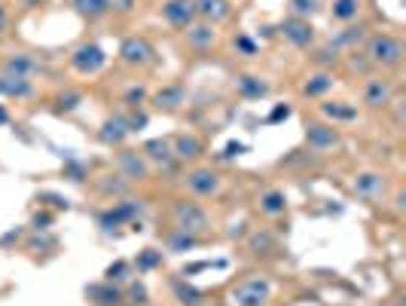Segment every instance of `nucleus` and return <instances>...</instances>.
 Listing matches in <instances>:
<instances>
[{"instance_id": "nucleus-32", "label": "nucleus", "mask_w": 406, "mask_h": 306, "mask_svg": "<svg viewBox=\"0 0 406 306\" xmlns=\"http://www.w3.org/2000/svg\"><path fill=\"white\" fill-rule=\"evenodd\" d=\"M156 264H159V255H156L153 248H147V255L137 260V266H141V270H150V266H156Z\"/></svg>"}, {"instance_id": "nucleus-31", "label": "nucleus", "mask_w": 406, "mask_h": 306, "mask_svg": "<svg viewBox=\"0 0 406 306\" xmlns=\"http://www.w3.org/2000/svg\"><path fill=\"white\" fill-rule=\"evenodd\" d=\"M193 245H195V239L189 236V233H180V236L172 239V248L174 251H187V248H193Z\"/></svg>"}, {"instance_id": "nucleus-19", "label": "nucleus", "mask_w": 406, "mask_h": 306, "mask_svg": "<svg viewBox=\"0 0 406 306\" xmlns=\"http://www.w3.org/2000/svg\"><path fill=\"white\" fill-rule=\"evenodd\" d=\"M144 156H150V160H153V162H162V166H168V162L174 160L172 141H168V138H156V141H147V144H144Z\"/></svg>"}, {"instance_id": "nucleus-33", "label": "nucleus", "mask_w": 406, "mask_h": 306, "mask_svg": "<svg viewBox=\"0 0 406 306\" xmlns=\"http://www.w3.org/2000/svg\"><path fill=\"white\" fill-rule=\"evenodd\" d=\"M178 297H180L183 303H199V291L183 288V285H178Z\"/></svg>"}, {"instance_id": "nucleus-1", "label": "nucleus", "mask_w": 406, "mask_h": 306, "mask_svg": "<svg viewBox=\"0 0 406 306\" xmlns=\"http://www.w3.org/2000/svg\"><path fill=\"white\" fill-rule=\"evenodd\" d=\"M403 55L406 49L394 34H376L366 43V62L376 64V68H397L403 62Z\"/></svg>"}, {"instance_id": "nucleus-45", "label": "nucleus", "mask_w": 406, "mask_h": 306, "mask_svg": "<svg viewBox=\"0 0 406 306\" xmlns=\"http://www.w3.org/2000/svg\"><path fill=\"white\" fill-rule=\"evenodd\" d=\"M25 6H31V0H25Z\"/></svg>"}, {"instance_id": "nucleus-40", "label": "nucleus", "mask_w": 406, "mask_h": 306, "mask_svg": "<svg viewBox=\"0 0 406 306\" xmlns=\"http://www.w3.org/2000/svg\"><path fill=\"white\" fill-rule=\"evenodd\" d=\"M77 101H80V95H68V99L62 95V107H64V110H74Z\"/></svg>"}, {"instance_id": "nucleus-9", "label": "nucleus", "mask_w": 406, "mask_h": 306, "mask_svg": "<svg viewBox=\"0 0 406 306\" xmlns=\"http://www.w3.org/2000/svg\"><path fill=\"white\" fill-rule=\"evenodd\" d=\"M162 18H165L172 28L187 31L189 25H195V6H193V0H168V3L162 6Z\"/></svg>"}, {"instance_id": "nucleus-37", "label": "nucleus", "mask_w": 406, "mask_h": 306, "mask_svg": "<svg viewBox=\"0 0 406 306\" xmlns=\"http://www.w3.org/2000/svg\"><path fill=\"white\" fill-rule=\"evenodd\" d=\"M235 47L245 52V55H254V52H257V47H254V43L247 40V37H239V40H235Z\"/></svg>"}, {"instance_id": "nucleus-8", "label": "nucleus", "mask_w": 406, "mask_h": 306, "mask_svg": "<svg viewBox=\"0 0 406 306\" xmlns=\"http://www.w3.org/2000/svg\"><path fill=\"white\" fill-rule=\"evenodd\" d=\"M281 34H284L287 43H293L297 49H309L312 43H315V28H312L309 18H287L284 25H281Z\"/></svg>"}, {"instance_id": "nucleus-30", "label": "nucleus", "mask_w": 406, "mask_h": 306, "mask_svg": "<svg viewBox=\"0 0 406 306\" xmlns=\"http://www.w3.org/2000/svg\"><path fill=\"white\" fill-rule=\"evenodd\" d=\"M364 25H357V28H349V31H345V34H339L336 37V43H342V47H349V43H355V40H361V37H364Z\"/></svg>"}, {"instance_id": "nucleus-4", "label": "nucleus", "mask_w": 406, "mask_h": 306, "mask_svg": "<svg viewBox=\"0 0 406 306\" xmlns=\"http://www.w3.org/2000/svg\"><path fill=\"white\" fill-rule=\"evenodd\" d=\"M120 58L126 64H132V68H147V64L156 62V49L147 37H128L120 47Z\"/></svg>"}, {"instance_id": "nucleus-16", "label": "nucleus", "mask_w": 406, "mask_h": 306, "mask_svg": "<svg viewBox=\"0 0 406 306\" xmlns=\"http://www.w3.org/2000/svg\"><path fill=\"white\" fill-rule=\"evenodd\" d=\"M128 135L132 132H128L126 116H113V120H107L104 123V129H101V141H107V144H122Z\"/></svg>"}, {"instance_id": "nucleus-22", "label": "nucleus", "mask_w": 406, "mask_h": 306, "mask_svg": "<svg viewBox=\"0 0 406 306\" xmlns=\"http://www.w3.org/2000/svg\"><path fill=\"white\" fill-rule=\"evenodd\" d=\"M357 12H361V0H333L330 16L336 22H355Z\"/></svg>"}, {"instance_id": "nucleus-36", "label": "nucleus", "mask_w": 406, "mask_h": 306, "mask_svg": "<svg viewBox=\"0 0 406 306\" xmlns=\"http://www.w3.org/2000/svg\"><path fill=\"white\" fill-rule=\"evenodd\" d=\"M290 116V107L287 104H281V107H275L272 114H269V123H278V120H287Z\"/></svg>"}, {"instance_id": "nucleus-38", "label": "nucleus", "mask_w": 406, "mask_h": 306, "mask_svg": "<svg viewBox=\"0 0 406 306\" xmlns=\"http://www.w3.org/2000/svg\"><path fill=\"white\" fill-rule=\"evenodd\" d=\"M144 95H147V92H144V89H141V86H137V89H128L126 101H128V104H141V101H144Z\"/></svg>"}, {"instance_id": "nucleus-7", "label": "nucleus", "mask_w": 406, "mask_h": 306, "mask_svg": "<svg viewBox=\"0 0 406 306\" xmlns=\"http://www.w3.org/2000/svg\"><path fill=\"white\" fill-rule=\"evenodd\" d=\"M187 190L199 199L217 196L220 193V175L211 172V168H195V172L187 175Z\"/></svg>"}, {"instance_id": "nucleus-6", "label": "nucleus", "mask_w": 406, "mask_h": 306, "mask_svg": "<svg viewBox=\"0 0 406 306\" xmlns=\"http://www.w3.org/2000/svg\"><path fill=\"white\" fill-rule=\"evenodd\" d=\"M70 64H74L77 74H98V71L107 64V52L101 47H95V43H83L80 49H74Z\"/></svg>"}, {"instance_id": "nucleus-44", "label": "nucleus", "mask_w": 406, "mask_h": 306, "mask_svg": "<svg viewBox=\"0 0 406 306\" xmlns=\"http://www.w3.org/2000/svg\"><path fill=\"white\" fill-rule=\"evenodd\" d=\"M3 25H6V16H3V10H0V31H3Z\"/></svg>"}, {"instance_id": "nucleus-15", "label": "nucleus", "mask_w": 406, "mask_h": 306, "mask_svg": "<svg viewBox=\"0 0 406 306\" xmlns=\"http://www.w3.org/2000/svg\"><path fill=\"white\" fill-rule=\"evenodd\" d=\"M120 172L128 181H141V178H147V162L137 153H120Z\"/></svg>"}, {"instance_id": "nucleus-20", "label": "nucleus", "mask_w": 406, "mask_h": 306, "mask_svg": "<svg viewBox=\"0 0 406 306\" xmlns=\"http://www.w3.org/2000/svg\"><path fill=\"white\" fill-rule=\"evenodd\" d=\"M183 99H187V89L180 86V83H174V86H165L162 92H156V107H165V110H178Z\"/></svg>"}, {"instance_id": "nucleus-35", "label": "nucleus", "mask_w": 406, "mask_h": 306, "mask_svg": "<svg viewBox=\"0 0 406 306\" xmlns=\"http://www.w3.org/2000/svg\"><path fill=\"white\" fill-rule=\"evenodd\" d=\"M126 270H128V264H122V260H120V264H113L107 270V279H110V282H113V279H126V276H122Z\"/></svg>"}, {"instance_id": "nucleus-39", "label": "nucleus", "mask_w": 406, "mask_h": 306, "mask_svg": "<svg viewBox=\"0 0 406 306\" xmlns=\"http://www.w3.org/2000/svg\"><path fill=\"white\" fill-rule=\"evenodd\" d=\"M144 297H147V288L144 285H132V303H144Z\"/></svg>"}, {"instance_id": "nucleus-43", "label": "nucleus", "mask_w": 406, "mask_h": 306, "mask_svg": "<svg viewBox=\"0 0 406 306\" xmlns=\"http://www.w3.org/2000/svg\"><path fill=\"white\" fill-rule=\"evenodd\" d=\"M6 120H10V116H6V110L0 107V123H6Z\"/></svg>"}, {"instance_id": "nucleus-18", "label": "nucleus", "mask_w": 406, "mask_h": 306, "mask_svg": "<svg viewBox=\"0 0 406 306\" xmlns=\"http://www.w3.org/2000/svg\"><path fill=\"white\" fill-rule=\"evenodd\" d=\"M172 151L178 160H195V156L202 153V141L195 138V135H178V138L172 141Z\"/></svg>"}, {"instance_id": "nucleus-41", "label": "nucleus", "mask_w": 406, "mask_h": 306, "mask_svg": "<svg viewBox=\"0 0 406 306\" xmlns=\"http://www.w3.org/2000/svg\"><path fill=\"white\" fill-rule=\"evenodd\" d=\"M241 151H245V144H229V147H226V153H224V156H239Z\"/></svg>"}, {"instance_id": "nucleus-5", "label": "nucleus", "mask_w": 406, "mask_h": 306, "mask_svg": "<svg viewBox=\"0 0 406 306\" xmlns=\"http://www.w3.org/2000/svg\"><path fill=\"white\" fill-rule=\"evenodd\" d=\"M361 99L370 110L388 107V104L394 101V86H391V80H385V77H366Z\"/></svg>"}, {"instance_id": "nucleus-13", "label": "nucleus", "mask_w": 406, "mask_h": 306, "mask_svg": "<svg viewBox=\"0 0 406 306\" xmlns=\"http://www.w3.org/2000/svg\"><path fill=\"white\" fill-rule=\"evenodd\" d=\"M214 40H217V31H214V25H189L187 28V43L193 49H211Z\"/></svg>"}, {"instance_id": "nucleus-17", "label": "nucleus", "mask_w": 406, "mask_h": 306, "mask_svg": "<svg viewBox=\"0 0 406 306\" xmlns=\"http://www.w3.org/2000/svg\"><path fill=\"white\" fill-rule=\"evenodd\" d=\"M321 114H324L327 120H333V123H351V120H357V107H351V104H345V101H327V104H321Z\"/></svg>"}, {"instance_id": "nucleus-25", "label": "nucleus", "mask_w": 406, "mask_h": 306, "mask_svg": "<svg viewBox=\"0 0 406 306\" xmlns=\"http://www.w3.org/2000/svg\"><path fill=\"white\" fill-rule=\"evenodd\" d=\"M239 92L245 95V99H263L266 92H269V86H266L260 77H239Z\"/></svg>"}, {"instance_id": "nucleus-28", "label": "nucleus", "mask_w": 406, "mask_h": 306, "mask_svg": "<svg viewBox=\"0 0 406 306\" xmlns=\"http://www.w3.org/2000/svg\"><path fill=\"white\" fill-rule=\"evenodd\" d=\"M293 18H309L318 12V0H290Z\"/></svg>"}, {"instance_id": "nucleus-11", "label": "nucleus", "mask_w": 406, "mask_h": 306, "mask_svg": "<svg viewBox=\"0 0 406 306\" xmlns=\"http://www.w3.org/2000/svg\"><path fill=\"white\" fill-rule=\"evenodd\" d=\"M355 193L361 199H366V203H376V199H382L385 196V190H388V184H385V178L382 175H376V172H364V175H357L355 178Z\"/></svg>"}, {"instance_id": "nucleus-27", "label": "nucleus", "mask_w": 406, "mask_h": 306, "mask_svg": "<svg viewBox=\"0 0 406 306\" xmlns=\"http://www.w3.org/2000/svg\"><path fill=\"white\" fill-rule=\"evenodd\" d=\"M31 71H34V64H31V58H28V55L6 58V74H12V77H28Z\"/></svg>"}, {"instance_id": "nucleus-26", "label": "nucleus", "mask_w": 406, "mask_h": 306, "mask_svg": "<svg viewBox=\"0 0 406 306\" xmlns=\"http://www.w3.org/2000/svg\"><path fill=\"white\" fill-rule=\"evenodd\" d=\"M333 86V77L330 74H324V71H321V74H315V77H309V83H306L303 86V92L306 95H312V99H315V95H324L327 89Z\"/></svg>"}, {"instance_id": "nucleus-21", "label": "nucleus", "mask_w": 406, "mask_h": 306, "mask_svg": "<svg viewBox=\"0 0 406 306\" xmlns=\"http://www.w3.org/2000/svg\"><path fill=\"white\" fill-rule=\"evenodd\" d=\"M284 208H287V199H284V193H281V190H269V193L260 196V212L269 214V218L284 214Z\"/></svg>"}, {"instance_id": "nucleus-42", "label": "nucleus", "mask_w": 406, "mask_h": 306, "mask_svg": "<svg viewBox=\"0 0 406 306\" xmlns=\"http://www.w3.org/2000/svg\"><path fill=\"white\" fill-rule=\"evenodd\" d=\"M113 3H116V10H120V12H128V10H132V0H113Z\"/></svg>"}, {"instance_id": "nucleus-24", "label": "nucleus", "mask_w": 406, "mask_h": 306, "mask_svg": "<svg viewBox=\"0 0 406 306\" xmlns=\"http://www.w3.org/2000/svg\"><path fill=\"white\" fill-rule=\"evenodd\" d=\"M89 297L98 306H120L122 303V294L116 288H110V285H95V288H89Z\"/></svg>"}, {"instance_id": "nucleus-2", "label": "nucleus", "mask_w": 406, "mask_h": 306, "mask_svg": "<svg viewBox=\"0 0 406 306\" xmlns=\"http://www.w3.org/2000/svg\"><path fill=\"white\" fill-rule=\"evenodd\" d=\"M174 224H178L180 233H202V230H208L211 218H208V212L202 203L180 199V203H174Z\"/></svg>"}, {"instance_id": "nucleus-23", "label": "nucleus", "mask_w": 406, "mask_h": 306, "mask_svg": "<svg viewBox=\"0 0 406 306\" xmlns=\"http://www.w3.org/2000/svg\"><path fill=\"white\" fill-rule=\"evenodd\" d=\"M77 12L86 18H101L104 12H110V6H113V0H74Z\"/></svg>"}, {"instance_id": "nucleus-29", "label": "nucleus", "mask_w": 406, "mask_h": 306, "mask_svg": "<svg viewBox=\"0 0 406 306\" xmlns=\"http://www.w3.org/2000/svg\"><path fill=\"white\" fill-rule=\"evenodd\" d=\"M137 212V208L128 203V205H120L116 212H110V214H104V224H120V220H126V218H132V214Z\"/></svg>"}, {"instance_id": "nucleus-34", "label": "nucleus", "mask_w": 406, "mask_h": 306, "mask_svg": "<svg viewBox=\"0 0 406 306\" xmlns=\"http://www.w3.org/2000/svg\"><path fill=\"white\" fill-rule=\"evenodd\" d=\"M126 123H128V132H137L141 126H147V116H144V114H132Z\"/></svg>"}, {"instance_id": "nucleus-12", "label": "nucleus", "mask_w": 406, "mask_h": 306, "mask_svg": "<svg viewBox=\"0 0 406 306\" xmlns=\"http://www.w3.org/2000/svg\"><path fill=\"white\" fill-rule=\"evenodd\" d=\"M195 6V18H205L208 25H217L224 22V18H229V0H193Z\"/></svg>"}, {"instance_id": "nucleus-14", "label": "nucleus", "mask_w": 406, "mask_h": 306, "mask_svg": "<svg viewBox=\"0 0 406 306\" xmlns=\"http://www.w3.org/2000/svg\"><path fill=\"white\" fill-rule=\"evenodd\" d=\"M0 92L10 95V99H28L34 92L28 77H12V74H3L0 77Z\"/></svg>"}, {"instance_id": "nucleus-10", "label": "nucleus", "mask_w": 406, "mask_h": 306, "mask_svg": "<svg viewBox=\"0 0 406 306\" xmlns=\"http://www.w3.org/2000/svg\"><path fill=\"white\" fill-rule=\"evenodd\" d=\"M306 141H309V147H312V151H318V153L333 151V147L342 144L336 126H327V123H312L309 132H306Z\"/></svg>"}, {"instance_id": "nucleus-3", "label": "nucleus", "mask_w": 406, "mask_h": 306, "mask_svg": "<svg viewBox=\"0 0 406 306\" xmlns=\"http://www.w3.org/2000/svg\"><path fill=\"white\" fill-rule=\"evenodd\" d=\"M272 294V285L266 279H247V282L232 288V303L235 306H263Z\"/></svg>"}]
</instances>
